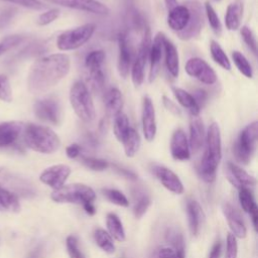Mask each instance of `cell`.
I'll list each match as a JSON object with an SVG mask.
<instances>
[{"instance_id":"6da1fadb","label":"cell","mask_w":258,"mask_h":258,"mask_svg":"<svg viewBox=\"0 0 258 258\" xmlns=\"http://www.w3.org/2000/svg\"><path fill=\"white\" fill-rule=\"evenodd\" d=\"M71 59L66 53H52L36 59L27 76L31 94H42L58 84L70 73Z\"/></svg>"},{"instance_id":"7a4b0ae2","label":"cell","mask_w":258,"mask_h":258,"mask_svg":"<svg viewBox=\"0 0 258 258\" xmlns=\"http://www.w3.org/2000/svg\"><path fill=\"white\" fill-rule=\"evenodd\" d=\"M206 148L201 160L199 172L206 182H213L216 179L217 169L222 158V138L218 123L210 124L206 133Z\"/></svg>"},{"instance_id":"3957f363","label":"cell","mask_w":258,"mask_h":258,"mask_svg":"<svg viewBox=\"0 0 258 258\" xmlns=\"http://www.w3.org/2000/svg\"><path fill=\"white\" fill-rule=\"evenodd\" d=\"M23 142L25 145L40 153L50 154L58 150L60 139L57 134L47 126L28 123L23 126Z\"/></svg>"},{"instance_id":"277c9868","label":"cell","mask_w":258,"mask_h":258,"mask_svg":"<svg viewBox=\"0 0 258 258\" xmlns=\"http://www.w3.org/2000/svg\"><path fill=\"white\" fill-rule=\"evenodd\" d=\"M70 103L76 115L85 123L96 118V110L91 93L82 81H76L70 89Z\"/></svg>"},{"instance_id":"5b68a950","label":"cell","mask_w":258,"mask_h":258,"mask_svg":"<svg viewBox=\"0 0 258 258\" xmlns=\"http://www.w3.org/2000/svg\"><path fill=\"white\" fill-rule=\"evenodd\" d=\"M50 198L55 203L84 205L90 202L93 203L96 199V194L89 185L84 183H72L54 189Z\"/></svg>"},{"instance_id":"8992f818","label":"cell","mask_w":258,"mask_h":258,"mask_svg":"<svg viewBox=\"0 0 258 258\" xmlns=\"http://www.w3.org/2000/svg\"><path fill=\"white\" fill-rule=\"evenodd\" d=\"M257 132L258 123L253 121L239 133L234 144V154L239 162L243 164L250 162L256 148Z\"/></svg>"},{"instance_id":"52a82bcc","label":"cell","mask_w":258,"mask_h":258,"mask_svg":"<svg viewBox=\"0 0 258 258\" xmlns=\"http://www.w3.org/2000/svg\"><path fill=\"white\" fill-rule=\"evenodd\" d=\"M95 30L96 25L94 23H86L66 30L58 35L56 39V46L62 51L77 49L91 39Z\"/></svg>"},{"instance_id":"ba28073f","label":"cell","mask_w":258,"mask_h":258,"mask_svg":"<svg viewBox=\"0 0 258 258\" xmlns=\"http://www.w3.org/2000/svg\"><path fill=\"white\" fill-rule=\"evenodd\" d=\"M150 43H151L150 29L148 27H145L144 33L137 51V55L134 59V62L131 69V79L135 87H140L144 81L145 67L148 59Z\"/></svg>"},{"instance_id":"9c48e42d","label":"cell","mask_w":258,"mask_h":258,"mask_svg":"<svg viewBox=\"0 0 258 258\" xmlns=\"http://www.w3.org/2000/svg\"><path fill=\"white\" fill-rule=\"evenodd\" d=\"M184 5L189 10V20L185 28L176 34L182 40H189L200 35L204 25V13L202 4L197 0H188Z\"/></svg>"},{"instance_id":"30bf717a","label":"cell","mask_w":258,"mask_h":258,"mask_svg":"<svg viewBox=\"0 0 258 258\" xmlns=\"http://www.w3.org/2000/svg\"><path fill=\"white\" fill-rule=\"evenodd\" d=\"M35 116L46 123L57 125L61 119V110L58 101L52 97L37 100L33 105Z\"/></svg>"},{"instance_id":"8fae6325","label":"cell","mask_w":258,"mask_h":258,"mask_svg":"<svg viewBox=\"0 0 258 258\" xmlns=\"http://www.w3.org/2000/svg\"><path fill=\"white\" fill-rule=\"evenodd\" d=\"M186 74L205 85H214L217 82V74L213 68L201 57L189 58L184 67Z\"/></svg>"},{"instance_id":"7c38bea8","label":"cell","mask_w":258,"mask_h":258,"mask_svg":"<svg viewBox=\"0 0 258 258\" xmlns=\"http://www.w3.org/2000/svg\"><path fill=\"white\" fill-rule=\"evenodd\" d=\"M49 3L56 4L62 7L85 11L97 15H107L110 9L107 5L97 0H45Z\"/></svg>"},{"instance_id":"4fadbf2b","label":"cell","mask_w":258,"mask_h":258,"mask_svg":"<svg viewBox=\"0 0 258 258\" xmlns=\"http://www.w3.org/2000/svg\"><path fill=\"white\" fill-rule=\"evenodd\" d=\"M71 172H72V169L69 165L54 164L45 168L41 172L39 179L41 182L50 186L54 190L64 185V182L67 181Z\"/></svg>"},{"instance_id":"5bb4252c","label":"cell","mask_w":258,"mask_h":258,"mask_svg":"<svg viewBox=\"0 0 258 258\" xmlns=\"http://www.w3.org/2000/svg\"><path fill=\"white\" fill-rule=\"evenodd\" d=\"M141 122H142V131H143L144 138L147 141L151 142L155 138L157 126H156L155 109L151 99L148 96H145L142 101Z\"/></svg>"},{"instance_id":"9a60e30c","label":"cell","mask_w":258,"mask_h":258,"mask_svg":"<svg viewBox=\"0 0 258 258\" xmlns=\"http://www.w3.org/2000/svg\"><path fill=\"white\" fill-rule=\"evenodd\" d=\"M152 172L161 184L169 191L176 195H181L183 192L184 188L182 182L171 169L163 165H153Z\"/></svg>"},{"instance_id":"2e32d148","label":"cell","mask_w":258,"mask_h":258,"mask_svg":"<svg viewBox=\"0 0 258 258\" xmlns=\"http://www.w3.org/2000/svg\"><path fill=\"white\" fill-rule=\"evenodd\" d=\"M165 39V35L162 32H158L155 36L153 41L150 43L149 47V53H148V58L150 60V70H149V82L152 83L160 68V62L162 58V53H163V42Z\"/></svg>"},{"instance_id":"e0dca14e","label":"cell","mask_w":258,"mask_h":258,"mask_svg":"<svg viewBox=\"0 0 258 258\" xmlns=\"http://www.w3.org/2000/svg\"><path fill=\"white\" fill-rule=\"evenodd\" d=\"M170 153L175 160H187L190 157V149L188 139L184 131L180 128L176 129L170 140Z\"/></svg>"},{"instance_id":"ac0fdd59","label":"cell","mask_w":258,"mask_h":258,"mask_svg":"<svg viewBox=\"0 0 258 258\" xmlns=\"http://www.w3.org/2000/svg\"><path fill=\"white\" fill-rule=\"evenodd\" d=\"M222 210L232 231V234L240 239L245 238L247 235V229L241 214L229 203H224Z\"/></svg>"},{"instance_id":"d6986e66","label":"cell","mask_w":258,"mask_h":258,"mask_svg":"<svg viewBox=\"0 0 258 258\" xmlns=\"http://www.w3.org/2000/svg\"><path fill=\"white\" fill-rule=\"evenodd\" d=\"M131 67V51L128 44L127 37L124 33L118 35V61L117 70L119 76L123 79H126L129 75Z\"/></svg>"},{"instance_id":"ffe728a7","label":"cell","mask_w":258,"mask_h":258,"mask_svg":"<svg viewBox=\"0 0 258 258\" xmlns=\"http://www.w3.org/2000/svg\"><path fill=\"white\" fill-rule=\"evenodd\" d=\"M227 176L229 181L238 189L241 187H250L256 184V179L247 171L233 162L227 163Z\"/></svg>"},{"instance_id":"44dd1931","label":"cell","mask_w":258,"mask_h":258,"mask_svg":"<svg viewBox=\"0 0 258 258\" xmlns=\"http://www.w3.org/2000/svg\"><path fill=\"white\" fill-rule=\"evenodd\" d=\"M23 126V123L19 121L0 123V148L14 144L22 133Z\"/></svg>"},{"instance_id":"7402d4cb","label":"cell","mask_w":258,"mask_h":258,"mask_svg":"<svg viewBox=\"0 0 258 258\" xmlns=\"http://www.w3.org/2000/svg\"><path fill=\"white\" fill-rule=\"evenodd\" d=\"M206 132L203 120L199 116H192L189 123V149L192 152H198L205 143Z\"/></svg>"},{"instance_id":"603a6c76","label":"cell","mask_w":258,"mask_h":258,"mask_svg":"<svg viewBox=\"0 0 258 258\" xmlns=\"http://www.w3.org/2000/svg\"><path fill=\"white\" fill-rule=\"evenodd\" d=\"M186 212L188 217V225L190 233L194 236H198L201 228L205 222V213L201 205L195 200H188L186 203Z\"/></svg>"},{"instance_id":"cb8c5ba5","label":"cell","mask_w":258,"mask_h":258,"mask_svg":"<svg viewBox=\"0 0 258 258\" xmlns=\"http://www.w3.org/2000/svg\"><path fill=\"white\" fill-rule=\"evenodd\" d=\"M189 20V10L183 5H177L173 9L168 11L167 15V24L169 28L176 33L181 31L187 25Z\"/></svg>"},{"instance_id":"d4e9b609","label":"cell","mask_w":258,"mask_h":258,"mask_svg":"<svg viewBox=\"0 0 258 258\" xmlns=\"http://www.w3.org/2000/svg\"><path fill=\"white\" fill-rule=\"evenodd\" d=\"M243 0H234L228 5L225 15V24L229 30L233 31L240 28L241 20L243 17Z\"/></svg>"},{"instance_id":"484cf974","label":"cell","mask_w":258,"mask_h":258,"mask_svg":"<svg viewBox=\"0 0 258 258\" xmlns=\"http://www.w3.org/2000/svg\"><path fill=\"white\" fill-rule=\"evenodd\" d=\"M163 51L165 54V66L169 75L176 78L179 74V56L175 45L166 37L163 42Z\"/></svg>"},{"instance_id":"4316f807","label":"cell","mask_w":258,"mask_h":258,"mask_svg":"<svg viewBox=\"0 0 258 258\" xmlns=\"http://www.w3.org/2000/svg\"><path fill=\"white\" fill-rule=\"evenodd\" d=\"M239 202L241 204L242 209L251 216L253 226H254L255 230H257L258 208L255 203L254 197L248 187L239 188Z\"/></svg>"},{"instance_id":"83f0119b","label":"cell","mask_w":258,"mask_h":258,"mask_svg":"<svg viewBox=\"0 0 258 258\" xmlns=\"http://www.w3.org/2000/svg\"><path fill=\"white\" fill-rule=\"evenodd\" d=\"M105 108L110 116H115L116 114L122 112L123 108V95L118 88H111L106 92L105 99Z\"/></svg>"},{"instance_id":"f1b7e54d","label":"cell","mask_w":258,"mask_h":258,"mask_svg":"<svg viewBox=\"0 0 258 258\" xmlns=\"http://www.w3.org/2000/svg\"><path fill=\"white\" fill-rule=\"evenodd\" d=\"M172 93L177 100V102L185 108L192 116H199L201 112V107L198 105L197 101L192 97V95L183 89L173 87L172 88Z\"/></svg>"},{"instance_id":"f546056e","label":"cell","mask_w":258,"mask_h":258,"mask_svg":"<svg viewBox=\"0 0 258 258\" xmlns=\"http://www.w3.org/2000/svg\"><path fill=\"white\" fill-rule=\"evenodd\" d=\"M124 147V152L126 156L128 157H133L137 151L139 150L140 144H141V139L139 133L132 127H130L129 131L125 135L124 139L121 142Z\"/></svg>"},{"instance_id":"4dcf8cb0","label":"cell","mask_w":258,"mask_h":258,"mask_svg":"<svg viewBox=\"0 0 258 258\" xmlns=\"http://www.w3.org/2000/svg\"><path fill=\"white\" fill-rule=\"evenodd\" d=\"M106 224H107V229L108 233L112 238H114L118 242H123L126 239L125 231L123 228V225L118 218L117 215L110 213L107 215L106 219Z\"/></svg>"},{"instance_id":"1f68e13d","label":"cell","mask_w":258,"mask_h":258,"mask_svg":"<svg viewBox=\"0 0 258 258\" xmlns=\"http://www.w3.org/2000/svg\"><path fill=\"white\" fill-rule=\"evenodd\" d=\"M19 210L20 204L18 198L6 188L0 186V211L19 212Z\"/></svg>"},{"instance_id":"d6a6232c","label":"cell","mask_w":258,"mask_h":258,"mask_svg":"<svg viewBox=\"0 0 258 258\" xmlns=\"http://www.w3.org/2000/svg\"><path fill=\"white\" fill-rule=\"evenodd\" d=\"M129 129H130V124H129V119L127 115L123 112L116 114L113 120V132L119 142H122V140L124 139Z\"/></svg>"},{"instance_id":"836d02e7","label":"cell","mask_w":258,"mask_h":258,"mask_svg":"<svg viewBox=\"0 0 258 258\" xmlns=\"http://www.w3.org/2000/svg\"><path fill=\"white\" fill-rule=\"evenodd\" d=\"M210 51H211L212 58L216 63H218L224 70H227V71L231 70V61L228 55L216 40H211Z\"/></svg>"},{"instance_id":"e575fe53","label":"cell","mask_w":258,"mask_h":258,"mask_svg":"<svg viewBox=\"0 0 258 258\" xmlns=\"http://www.w3.org/2000/svg\"><path fill=\"white\" fill-rule=\"evenodd\" d=\"M150 258H184V246H160L153 250Z\"/></svg>"},{"instance_id":"d590c367","label":"cell","mask_w":258,"mask_h":258,"mask_svg":"<svg viewBox=\"0 0 258 258\" xmlns=\"http://www.w3.org/2000/svg\"><path fill=\"white\" fill-rule=\"evenodd\" d=\"M106 58V53L102 49H95L90 51L85 58V66L89 72L101 70Z\"/></svg>"},{"instance_id":"8d00e7d4","label":"cell","mask_w":258,"mask_h":258,"mask_svg":"<svg viewBox=\"0 0 258 258\" xmlns=\"http://www.w3.org/2000/svg\"><path fill=\"white\" fill-rule=\"evenodd\" d=\"M94 239L97 245L106 253L113 254L115 252V245L113 243V238L110 236V234L107 231L103 229H97L94 233Z\"/></svg>"},{"instance_id":"74e56055","label":"cell","mask_w":258,"mask_h":258,"mask_svg":"<svg viewBox=\"0 0 258 258\" xmlns=\"http://www.w3.org/2000/svg\"><path fill=\"white\" fill-rule=\"evenodd\" d=\"M232 59H233L235 66H236V68L238 69V71L243 76H245L248 79L253 78L252 66L242 52H240L238 50H234L232 52Z\"/></svg>"},{"instance_id":"f35d334b","label":"cell","mask_w":258,"mask_h":258,"mask_svg":"<svg viewBox=\"0 0 258 258\" xmlns=\"http://www.w3.org/2000/svg\"><path fill=\"white\" fill-rule=\"evenodd\" d=\"M150 204H151L150 198L146 194L137 191L135 194V202H134V208H133L135 217L138 219L141 218L148 210Z\"/></svg>"},{"instance_id":"ab89813d","label":"cell","mask_w":258,"mask_h":258,"mask_svg":"<svg viewBox=\"0 0 258 258\" xmlns=\"http://www.w3.org/2000/svg\"><path fill=\"white\" fill-rule=\"evenodd\" d=\"M205 12H206L208 21H209L212 29L214 30V32L218 35L221 34V32H222L221 20L218 16L216 10L214 9V7L209 2H206V4H205Z\"/></svg>"},{"instance_id":"60d3db41","label":"cell","mask_w":258,"mask_h":258,"mask_svg":"<svg viewBox=\"0 0 258 258\" xmlns=\"http://www.w3.org/2000/svg\"><path fill=\"white\" fill-rule=\"evenodd\" d=\"M102 191L104 196L107 198V200H109L111 203L120 207L129 206V201L127 200V198L122 191L114 188H104Z\"/></svg>"},{"instance_id":"b9f144b4","label":"cell","mask_w":258,"mask_h":258,"mask_svg":"<svg viewBox=\"0 0 258 258\" xmlns=\"http://www.w3.org/2000/svg\"><path fill=\"white\" fill-rule=\"evenodd\" d=\"M242 38L244 40V42L246 43V45L248 46V48L253 52V54H257V41L255 38V35L253 33V31L246 25L242 26L240 29Z\"/></svg>"},{"instance_id":"7bdbcfd3","label":"cell","mask_w":258,"mask_h":258,"mask_svg":"<svg viewBox=\"0 0 258 258\" xmlns=\"http://www.w3.org/2000/svg\"><path fill=\"white\" fill-rule=\"evenodd\" d=\"M82 162L84 163V165L86 167H88L92 170H96V171H102L109 166V163L105 159L96 158V157L83 156Z\"/></svg>"},{"instance_id":"ee69618b","label":"cell","mask_w":258,"mask_h":258,"mask_svg":"<svg viewBox=\"0 0 258 258\" xmlns=\"http://www.w3.org/2000/svg\"><path fill=\"white\" fill-rule=\"evenodd\" d=\"M12 99V89L9 79L4 75H0V100L4 102H11Z\"/></svg>"},{"instance_id":"f6af8a7d","label":"cell","mask_w":258,"mask_h":258,"mask_svg":"<svg viewBox=\"0 0 258 258\" xmlns=\"http://www.w3.org/2000/svg\"><path fill=\"white\" fill-rule=\"evenodd\" d=\"M22 40H23V36L18 35V34L9 35V36L3 38L0 41V55H2L6 51L10 50L11 48H13L17 44H19Z\"/></svg>"},{"instance_id":"bcb514c9","label":"cell","mask_w":258,"mask_h":258,"mask_svg":"<svg viewBox=\"0 0 258 258\" xmlns=\"http://www.w3.org/2000/svg\"><path fill=\"white\" fill-rule=\"evenodd\" d=\"M60 14V11L59 9H56V8H52V9H49L43 13H41L38 18H37V23L38 25H41V26H44V25H48L50 24L51 22H53L54 20H56L58 18Z\"/></svg>"},{"instance_id":"7dc6e473","label":"cell","mask_w":258,"mask_h":258,"mask_svg":"<svg viewBox=\"0 0 258 258\" xmlns=\"http://www.w3.org/2000/svg\"><path fill=\"white\" fill-rule=\"evenodd\" d=\"M67 249L71 258H85L78 246V240L75 236H69L67 238Z\"/></svg>"},{"instance_id":"c3c4849f","label":"cell","mask_w":258,"mask_h":258,"mask_svg":"<svg viewBox=\"0 0 258 258\" xmlns=\"http://www.w3.org/2000/svg\"><path fill=\"white\" fill-rule=\"evenodd\" d=\"M89 75H90V81L93 88L96 91H101L105 84V76H104L103 70L101 69V70L89 72Z\"/></svg>"},{"instance_id":"681fc988","label":"cell","mask_w":258,"mask_h":258,"mask_svg":"<svg viewBox=\"0 0 258 258\" xmlns=\"http://www.w3.org/2000/svg\"><path fill=\"white\" fill-rule=\"evenodd\" d=\"M16 14V9L13 7H5L0 11V30L7 27Z\"/></svg>"},{"instance_id":"f907efd6","label":"cell","mask_w":258,"mask_h":258,"mask_svg":"<svg viewBox=\"0 0 258 258\" xmlns=\"http://www.w3.org/2000/svg\"><path fill=\"white\" fill-rule=\"evenodd\" d=\"M238 254V244L236 237L233 234H228L225 258H237Z\"/></svg>"},{"instance_id":"816d5d0a","label":"cell","mask_w":258,"mask_h":258,"mask_svg":"<svg viewBox=\"0 0 258 258\" xmlns=\"http://www.w3.org/2000/svg\"><path fill=\"white\" fill-rule=\"evenodd\" d=\"M162 103H163V106L173 115L175 116H180L181 115V110L179 109V107L173 102L171 101L168 97L166 96H162Z\"/></svg>"},{"instance_id":"f5cc1de1","label":"cell","mask_w":258,"mask_h":258,"mask_svg":"<svg viewBox=\"0 0 258 258\" xmlns=\"http://www.w3.org/2000/svg\"><path fill=\"white\" fill-rule=\"evenodd\" d=\"M66 153L69 158H77L81 153V146L78 143H72L66 148Z\"/></svg>"},{"instance_id":"db71d44e","label":"cell","mask_w":258,"mask_h":258,"mask_svg":"<svg viewBox=\"0 0 258 258\" xmlns=\"http://www.w3.org/2000/svg\"><path fill=\"white\" fill-rule=\"evenodd\" d=\"M192 97L195 98V100L197 101L198 105H199V106L201 107V109H202V107H203V106L206 104V102H207L208 94H207V92H206L205 90H203V89H198V90L194 93Z\"/></svg>"},{"instance_id":"11a10c76","label":"cell","mask_w":258,"mask_h":258,"mask_svg":"<svg viewBox=\"0 0 258 258\" xmlns=\"http://www.w3.org/2000/svg\"><path fill=\"white\" fill-rule=\"evenodd\" d=\"M221 252H222V243L220 241H217L212 247V250L209 254V258H220Z\"/></svg>"},{"instance_id":"9f6ffc18","label":"cell","mask_w":258,"mask_h":258,"mask_svg":"<svg viewBox=\"0 0 258 258\" xmlns=\"http://www.w3.org/2000/svg\"><path fill=\"white\" fill-rule=\"evenodd\" d=\"M115 168H116V170L120 173V174H122V175H124L125 177H127V178H132V179H136V175H135V173H133L132 171H130V170H127V169H125V168H122V167H119V166H116L115 165Z\"/></svg>"},{"instance_id":"6f0895ef","label":"cell","mask_w":258,"mask_h":258,"mask_svg":"<svg viewBox=\"0 0 258 258\" xmlns=\"http://www.w3.org/2000/svg\"><path fill=\"white\" fill-rule=\"evenodd\" d=\"M83 207H84L86 213L89 214V215H94V214L96 213V208H95V206L93 205V203H91V202L84 204Z\"/></svg>"},{"instance_id":"680465c9","label":"cell","mask_w":258,"mask_h":258,"mask_svg":"<svg viewBox=\"0 0 258 258\" xmlns=\"http://www.w3.org/2000/svg\"><path fill=\"white\" fill-rule=\"evenodd\" d=\"M164 3H165V7L168 11L173 9L174 7H176L178 5L177 0H164Z\"/></svg>"},{"instance_id":"91938a15","label":"cell","mask_w":258,"mask_h":258,"mask_svg":"<svg viewBox=\"0 0 258 258\" xmlns=\"http://www.w3.org/2000/svg\"><path fill=\"white\" fill-rule=\"evenodd\" d=\"M2 170H3V168H2V167H0V172H1Z\"/></svg>"}]
</instances>
